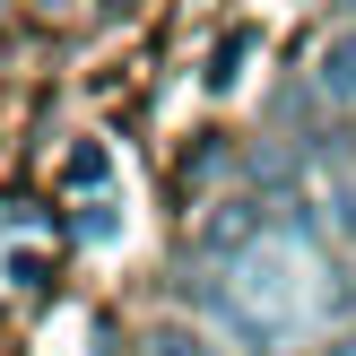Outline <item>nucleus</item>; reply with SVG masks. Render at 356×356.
<instances>
[{
    "label": "nucleus",
    "mask_w": 356,
    "mask_h": 356,
    "mask_svg": "<svg viewBox=\"0 0 356 356\" xmlns=\"http://www.w3.org/2000/svg\"><path fill=\"white\" fill-rule=\"evenodd\" d=\"M313 156H322V174H330V226H339V235L356 243V174H348V156L330 148V139H322Z\"/></svg>",
    "instance_id": "7ed1b4c3"
},
{
    "label": "nucleus",
    "mask_w": 356,
    "mask_h": 356,
    "mask_svg": "<svg viewBox=\"0 0 356 356\" xmlns=\"http://www.w3.org/2000/svg\"><path fill=\"white\" fill-rule=\"evenodd\" d=\"M70 183H104V148H79V156H70Z\"/></svg>",
    "instance_id": "39448f33"
},
{
    "label": "nucleus",
    "mask_w": 356,
    "mask_h": 356,
    "mask_svg": "<svg viewBox=\"0 0 356 356\" xmlns=\"http://www.w3.org/2000/svg\"><path fill=\"white\" fill-rule=\"evenodd\" d=\"M330 356H356V339H348V348H330Z\"/></svg>",
    "instance_id": "423d86ee"
},
{
    "label": "nucleus",
    "mask_w": 356,
    "mask_h": 356,
    "mask_svg": "<svg viewBox=\"0 0 356 356\" xmlns=\"http://www.w3.org/2000/svg\"><path fill=\"white\" fill-rule=\"evenodd\" d=\"M252 44H261L252 26H226V35H218V52H209V87H235V79H243V61H252Z\"/></svg>",
    "instance_id": "20e7f679"
},
{
    "label": "nucleus",
    "mask_w": 356,
    "mask_h": 356,
    "mask_svg": "<svg viewBox=\"0 0 356 356\" xmlns=\"http://www.w3.org/2000/svg\"><path fill=\"white\" fill-rule=\"evenodd\" d=\"M209 313H218L235 339H252V348H287V339H305L322 313H339L348 296L339 287H313V270L287 252V243H261V252H243L226 278H209Z\"/></svg>",
    "instance_id": "f257e3e1"
},
{
    "label": "nucleus",
    "mask_w": 356,
    "mask_h": 356,
    "mask_svg": "<svg viewBox=\"0 0 356 356\" xmlns=\"http://www.w3.org/2000/svg\"><path fill=\"white\" fill-rule=\"evenodd\" d=\"M313 96H330V104H356V26H339L322 52H313Z\"/></svg>",
    "instance_id": "f03ea898"
}]
</instances>
